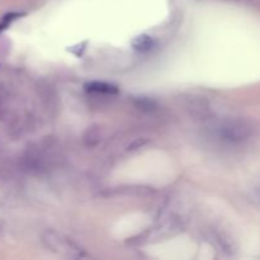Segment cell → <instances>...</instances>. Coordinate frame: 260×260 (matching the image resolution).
Listing matches in <instances>:
<instances>
[{
	"label": "cell",
	"mask_w": 260,
	"mask_h": 260,
	"mask_svg": "<svg viewBox=\"0 0 260 260\" xmlns=\"http://www.w3.org/2000/svg\"><path fill=\"white\" fill-rule=\"evenodd\" d=\"M86 90L93 91V93H102V94H116L118 89L112 84L99 83V81H93V83L86 84Z\"/></svg>",
	"instance_id": "obj_1"
},
{
	"label": "cell",
	"mask_w": 260,
	"mask_h": 260,
	"mask_svg": "<svg viewBox=\"0 0 260 260\" xmlns=\"http://www.w3.org/2000/svg\"><path fill=\"white\" fill-rule=\"evenodd\" d=\"M132 45H134L135 50L139 51V52H147V51L151 50L152 46H154V41H152L151 37H149V36L142 35L135 38V40L132 41Z\"/></svg>",
	"instance_id": "obj_2"
}]
</instances>
